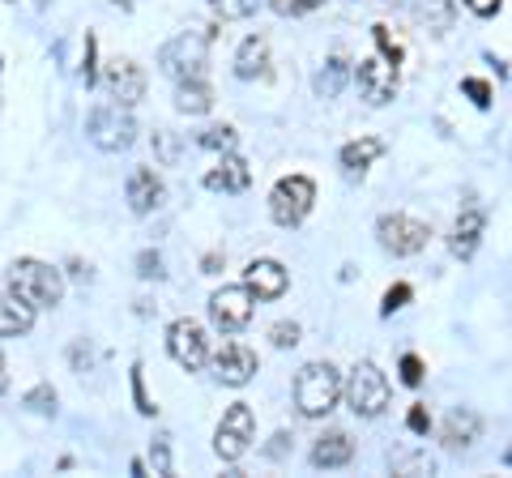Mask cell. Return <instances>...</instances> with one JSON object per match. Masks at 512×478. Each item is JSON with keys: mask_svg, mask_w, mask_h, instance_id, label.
Listing matches in <instances>:
<instances>
[{"mask_svg": "<svg viewBox=\"0 0 512 478\" xmlns=\"http://www.w3.org/2000/svg\"><path fill=\"white\" fill-rule=\"evenodd\" d=\"M205 56H210V30H188V35H175L158 52V69L175 82H192V77L205 73Z\"/></svg>", "mask_w": 512, "mask_h": 478, "instance_id": "3957f363", "label": "cell"}, {"mask_svg": "<svg viewBox=\"0 0 512 478\" xmlns=\"http://www.w3.org/2000/svg\"><path fill=\"white\" fill-rule=\"evenodd\" d=\"M423 18H427V26L448 30L453 26V0H423Z\"/></svg>", "mask_w": 512, "mask_h": 478, "instance_id": "484cf974", "label": "cell"}, {"mask_svg": "<svg viewBox=\"0 0 512 478\" xmlns=\"http://www.w3.org/2000/svg\"><path fill=\"white\" fill-rule=\"evenodd\" d=\"M214 368H218V380L222 385H248V380L256 376V350L248 346H239V342H222L218 346V355H214Z\"/></svg>", "mask_w": 512, "mask_h": 478, "instance_id": "7c38bea8", "label": "cell"}, {"mask_svg": "<svg viewBox=\"0 0 512 478\" xmlns=\"http://www.w3.org/2000/svg\"><path fill=\"white\" fill-rule=\"evenodd\" d=\"M346 77H350V65L342 56H333L329 65L316 73V94H320V99H338L342 86H346Z\"/></svg>", "mask_w": 512, "mask_h": 478, "instance_id": "cb8c5ba5", "label": "cell"}, {"mask_svg": "<svg viewBox=\"0 0 512 478\" xmlns=\"http://www.w3.org/2000/svg\"><path fill=\"white\" fill-rule=\"evenodd\" d=\"M282 18H299V13H312L316 5H325V0H269Z\"/></svg>", "mask_w": 512, "mask_h": 478, "instance_id": "83f0119b", "label": "cell"}, {"mask_svg": "<svg viewBox=\"0 0 512 478\" xmlns=\"http://www.w3.org/2000/svg\"><path fill=\"white\" fill-rule=\"evenodd\" d=\"M389 5H397V9H402V5H410V0H389Z\"/></svg>", "mask_w": 512, "mask_h": 478, "instance_id": "b9f144b4", "label": "cell"}, {"mask_svg": "<svg viewBox=\"0 0 512 478\" xmlns=\"http://www.w3.org/2000/svg\"><path fill=\"white\" fill-rule=\"evenodd\" d=\"M235 141H239V137H235V129H227V124H222V129L201 133V146H205V150H227V154H231Z\"/></svg>", "mask_w": 512, "mask_h": 478, "instance_id": "4316f807", "label": "cell"}, {"mask_svg": "<svg viewBox=\"0 0 512 478\" xmlns=\"http://www.w3.org/2000/svg\"><path fill=\"white\" fill-rule=\"evenodd\" d=\"M137 274H141V278H163V261H158V252H141Z\"/></svg>", "mask_w": 512, "mask_h": 478, "instance_id": "836d02e7", "label": "cell"}, {"mask_svg": "<svg viewBox=\"0 0 512 478\" xmlns=\"http://www.w3.org/2000/svg\"><path fill=\"white\" fill-rule=\"evenodd\" d=\"M150 461H154V474H171V453H167V440H154Z\"/></svg>", "mask_w": 512, "mask_h": 478, "instance_id": "d590c367", "label": "cell"}, {"mask_svg": "<svg viewBox=\"0 0 512 478\" xmlns=\"http://www.w3.org/2000/svg\"><path fill=\"white\" fill-rule=\"evenodd\" d=\"M376 235H380V248L393 252V257H414V252L427 248V222L410 218V214H384L376 222Z\"/></svg>", "mask_w": 512, "mask_h": 478, "instance_id": "ba28073f", "label": "cell"}, {"mask_svg": "<svg viewBox=\"0 0 512 478\" xmlns=\"http://www.w3.org/2000/svg\"><path fill=\"white\" fill-rule=\"evenodd\" d=\"M167 350H171V359L180 363V368L201 372L205 359H210V338H205V329L197 321H175L167 329Z\"/></svg>", "mask_w": 512, "mask_h": 478, "instance_id": "9c48e42d", "label": "cell"}, {"mask_svg": "<svg viewBox=\"0 0 512 478\" xmlns=\"http://www.w3.org/2000/svg\"><path fill=\"white\" fill-rule=\"evenodd\" d=\"M461 90H466L478 107H491V86H487V82H478V77H466V82H461Z\"/></svg>", "mask_w": 512, "mask_h": 478, "instance_id": "d6a6232c", "label": "cell"}, {"mask_svg": "<svg viewBox=\"0 0 512 478\" xmlns=\"http://www.w3.org/2000/svg\"><path fill=\"white\" fill-rule=\"evenodd\" d=\"M466 5L478 13V18H491V13H500L504 0H466Z\"/></svg>", "mask_w": 512, "mask_h": 478, "instance_id": "74e56055", "label": "cell"}, {"mask_svg": "<svg viewBox=\"0 0 512 478\" xmlns=\"http://www.w3.org/2000/svg\"><path fill=\"white\" fill-rule=\"evenodd\" d=\"M384 154V141H376V137H363V141H350V146L342 150V171L355 180V175H363L367 167L376 163V158Z\"/></svg>", "mask_w": 512, "mask_h": 478, "instance_id": "7402d4cb", "label": "cell"}, {"mask_svg": "<svg viewBox=\"0 0 512 478\" xmlns=\"http://www.w3.org/2000/svg\"><path fill=\"white\" fill-rule=\"evenodd\" d=\"M359 90H363V99L372 103V107H380V103H389L393 94H397V65L393 60H363L359 65Z\"/></svg>", "mask_w": 512, "mask_h": 478, "instance_id": "8fae6325", "label": "cell"}, {"mask_svg": "<svg viewBox=\"0 0 512 478\" xmlns=\"http://www.w3.org/2000/svg\"><path fill=\"white\" fill-rule=\"evenodd\" d=\"M35 325V308L18 295H0V338H22Z\"/></svg>", "mask_w": 512, "mask_h": 478, "instance_id": "d6986e66", "label": "cell"}, {"mask_svg": "<svg viewBox=\"0 0 512 478\" xmlns=\"http://www.w3.org/2000/svg\"><path fill=\"white\" fill-rule=\"evenodd\" d=\"M256 440V419H252V406L248 402H235L227 414H222L218 432H214V453L222 461H239Z\"/></svg>", "mask_w": 512, "mask_h": 478, "instance_id": "52a82bcc", "label": "cell"}, {"mask_svg": "<svg viewBox=\"0 0 512 478\" xmlns=\"http://www.w3.org/2000/svg\"><path fill=\"white\" fill-rule=\"evenodd\" d=\"M286 269L278 265V261H252L248 269H244V286L252 291V299H278V295H286Z\"/></svg>", "mask_w": 512, "mask_h": 478, "instance_id": "9a60e30c", "label": "cell"}, {"mask_svg": "<svg viewBox=\"0 0 512 478\" xmlns=\"http://www.w3.org/2000/svg\"><path fill=\"white\" fill-rule=\"evenodd\" d=\"M154 141H158V154H163V163H175V141H171V133H154Z\"/></svg>", "mask_w": 512, "mask_h": 478, "instance_id": "f35d334b", "label": "cell"}, {"mask_svg": "<svg viewBox=\"0 0 512 478\" xmlns=\"http://www.w3.org/2000/svg\"><path fill=\"white\" fill-rule=\"evenodd\" d=\"M0 385H5V359H0Z\"/></svg>", "mask_w": 512, "mask_h": 478, "instance_id": "60d3db41", "label": "cell"}, {"mask_svg": "<svg viewBox=\"0 0 512 478\" xmlns=\"http://www.w3.org/2000/svg\"><path fill=\"white\" fill-rule=\"evenodd\" d=\"M252 291L248 286H222V291H214L210 299V321L222 329V333H239L248 321H252Z\"/></svg>", "mask_w": 512, "mask_h": 478, "instance_id": "30bf717a", "label": "cell"}, {"mask_svg": "<svg viewBox=\"0 0 512 478\" xmlns=\"http://www.w3.org/2000/svg\"><path fill=\"white\" fill-rule=\"evenodd\" d=\"M9 291L26 299L30 308H56L64 299V278H60V269L26 257L9 265Z\"/></svg>", "mask_w": 512, "mask_h": 478, "instance_id": "6da1fadb", "label": "cell"}, {"mask_svg": "<svg viewBox=\"0 0 512 478\" xmlns=\"http://www.w3.org/2000/svg\"><path fill=\"white\" fill-rule=\"evenodd\" d=\"M342 393H346V406L355 410L359 419H376V414H384V406H389V380H384L376 363H359L342 385Z\"/></svg>", "mask_w": 512, "mask_h": 478, "instance_id": "5b68a950", "label": "cell"}, {"mask_svg": "<svg viewBox=\"0 0 512 478\" xmlns=\"http://www.w3.org/2000/svg\"><path fill=\"white\" fill-rule=\"evenodd\" d=\"M133 393H137V410H141V414H154L150 397H146V385H141V368H133Z\"/></svg>", "mask_w": 512, "mask_h": 478, "instance_id": "8d00e7d4", "label": "cell"}, {"mask_svg": "<svg viewBox=\"0 0 512 478\" xmlns=\"http://www.w3.org/2000/svg\"><path fill=\"white\" fill-rule=\"evenodd\" d=\"M342 397V376L333 363H308L295 376V406L308 414V419H325V414L338 406Z\"/></svg>", "mask_w": 512, "mask_h": 478, "instance_id": "7a4b0ae2", "label": "cell"}, {"mask_svg": "<svg viewBox=\"0 0 512 478\" xmlns=\"http://www.w3.org/2000/svg\"><path fill=\"white\" fill-rule=\"evenodd\" d=\"M235 73L244 77V82H256V77L269 73V43L261 35H252L239 43V56H235Z\"/></svg>", "mask_w": 512, "mask_h": 478, "instance_id": "ffe728a7", "label": "cell"}, {"mask_svg": "<svg viewBox=\"0 0 512 478\" xmlns=\"http://www.w3.org/2000/svg\"><path fill=\"white\" fill-rule=\"evenodd\" d=\"M478 432H483V419H478L474 410H448V419H444V444L448 449H466V444L478 440Z\"/></svg>", "mask_w": 512, "mask_h": 478, "instance_id": "44dd1931", "label": "cell"}, {"mask_svg": "<svg viewBox=\"0 0 512 478\" xmlns=\"http://www.w3.org/2000/svg\"><path fill=\"white\" fill-rule=\"evenodd\" d=\"M402 380H406V385H423V359L419 355L402 359Z\"/></svg>", "mask_w": 512, "mask_h": 478, "instance_id": "e575fe53", "label": "cell"}, {"mask_svg": "<svg viewBox=\"0 0 512 478\" xmlns=\"http://www.w3.org/2000/svg\"><path fill=\"white\" fill-rule=\"evenodd\" d=\"M483 231H487V218L478 214V210H466L457 218V227H453V239H448V248H453V257L457 261H470L478 244H483Z\"/></svg>", "mask_w": 512, "mask_h": 478, "instance_id": "e0dca14e", "label": "cell"}, {"mask_svg": "<svg viewBox=\"0 0 512 478\" xmlns=\"http://www.w3.org/2000/svg\"><path fill=\"white\" fill-rule=\"evenodd\" d=\"M107 90L120 107H133V103L146 99V73H141L133 60H111L107 65Z\"/></svg>", "mask_w": 512, "mask_h": 478, "instance_id": "4fadbf2b", "label": "cell"}, {"mask_svg": "<svg viewBox=\"0 0 512 478\" xmlns=\"http://www.w3.org/2000/svg\"><path fill=\"white\" fill-rule=\"evenodd\" d=\"M406 299H410V286L406 282H397V286H389V291H384V316H393L397 308H406Z\"/></svg>", "mask_w": 512, "mask_h": 478, "instance_id": "4dcf8cb0", "label": "cell"}, {"mask_svg": "<svg viewBox=\"0 0 512 478\" xmlns=\"http://www.w3.org/2000/svg\"><path fill=\"white\" fill-rule=\"evenodd\" d=\"M175 107H180L184 116H205V111L214 107V94L201 77H192V82H180V90H175Z\"/></svg>", "mask_w": 512, "mask_h": 478, "instance_id": "603a6c76", "label": "cell"}, {"mask_svg": "<svg viewBox=\"0 0 512 478\" xmlns=\"http://www.w3.org/2000/svg\"><path fill=\"white\" fill-rule=\"evenodd\" d=\"M406 423H410V432H427V427H431V423H427V410H423V406H414Z\"/></svg>", "mask_w": 512, "mask_h": 478, "instance_id": "ab89813d", "label": "cell"}, {"mask_svg": "<svg viewBox=\"0 0 512 478\" xmlns=\"http://www.w3.org/2000/svg\"><path fill=\"white\" fill-rule=\"evenodd\" d=\"M86 133H90V141H94L99 150L120 154V150H128V146L137 141V124H133V116H128V107H120V103H103V107H94V111H90Z\"/></svg>", "mask_w": 512, "mask_h": 478, "instance_id": "277c9868", "label": "cell"}, {"mask_svg": "<svg viewBox=\"0 0 512 478\" xmlns=\"http://www.w3.org/2000/svg\"><path fill=\"white\" fill-rule=\"evenodd\" d=\"M256 5H261V0H210V9L218 13L222 22H239V18H252V13H256Z\"/></svg>", "mask_w": 512, "mask_h": 478, "instance_id": "d4e9b609", "label": "cell"}, {"mask_svg": "<svg viewBox=\"0 0 512 478\" xmlns=\"http://www.w3.org/2000/svg\"><path fill=\"white\" fill-rule=\"evenodd\" d=\"M26 406H30V410H39V414H47V410H56V389H47V385H39V389H30V393H26Z\"/></svg>", "mask_w": 512, "mask_h": 478, "instance_id": "f1b7e54d", "label": "cell"}, {"mask_svg": "<svg viewBox=\"0 0 512 478\" xmlns=\"http://www.w3.org/2000/svg\"><path fill=\"white\" fill-rule=\"evenodd\" d=\"M269 338H274L278 350H286V346H295V342H299V325H295V321H278L274 329H269Z\"/></svg>", "mask_w": 512, "mask_h": 478, "instance_id": "f546056e", "label": "cell"}, {"mask_svg": "<svg viewBox=\"0 0 512 478\" xmlns=\"http://www.w3.org/2000/svg\"><path fill=\"white\" fill-rule=\"evenodd\" d=\"M248 184H252V167L235 154H227L210 175H205V188H210V193H244Z\"/></svg>", "mask_w": 512, "mask_h": 478, "instance_id": "2e32d148", "label": "cell"}, {"mask_svg": "<svg viewBox=\"0 0 512 478\" xmlns=\"http://www.w3.org/2000/svg\"><path fill=\"white\" fill-rule=\"evenodd\" d=\"M312 201H316V184L308 175H286V180L274 184V193H269V214H274L278 227H299L308 218Z\"/></svg>", "mask_w": 512, "mask_h": 478, "instance_id": "8992f818", "label": "cell"}, {"mask_svg": "<svg viewBox=\"0 0 512 478\" xmlns=\"http://www.w3.org/2000/svg\"><path fill=\"white\" fill-rule=\"evenodd\" d=\"M128 210L133 214H154L158 205H163V197H167V188H163V180L150 171V167H137L133 175H128Z\"/></svg>", "mask_w": 512, "mask_h": 478, "instance_id": "5bb4252c", "label": "cell"}, {"mask_svg": "<svg viewBox=\"0 0 512 478\" xmlns=\"http://www.w3.org/2000/svg\"><path fill=\"white\" fill-rule=\"evenodd\" d=\"M350 457H355V440L346 432H329L316 440L312 449V466L316 470H338V466H350Z\"/></svg>", "mask_w": 512, "mask_h": 478, "instance_id": "ac0fdd59", "label": "cell"}, {"mask_svg": "<svg viewBox=\"0 0 512 478\" xmlns=\"http://www.w3.org/2000/svg\"><path fill=\"white\" fill-rule=\"evenodd\" d=\"M372 35H376V43H380V52H384V60H402V47H397L393 39H389V26H372Z\"/></svg>", "mask_w": 512, "mask_h": 478, "instance_id": "1f68e13d", "label": "cell"}]
</instances>
